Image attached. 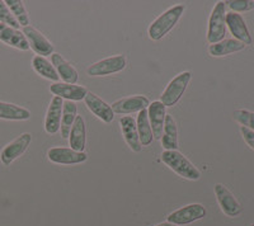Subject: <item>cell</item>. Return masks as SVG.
Masks as SVG:
<instances>
[{
	"instance_id": "cell-1",
	"label": "cell",
	"mask_w": 254,
	"mask_h": 226,
	"mask_svg": "<svg viewBox=\"0 0 254 226\" xmlns=\"http://www.w3.org/2000/svg\"><path fill=\"white\" fill-rule=\"evenodd\" d=\"M183 12H185V5L183 4H178V5H174L168 9V10H165L149 27V37L153 41H159L165 37L174 28V26L178 23V20L182 17Z\"/></svg>"
},
{
	"instance_id": "cell-2",
	"label": "cell",
	"mask_w": 254,
	"mask_h": 226,
	"mask_svg": "<svg viewBox=\"0 0 254 226\" xmlns=\"http://www.w3.org/2000/svg\"><path fill=\"white\" fill-rule=\"evenodd\" d=\"M162 162L174 173L186 179L197 180L201 177V171L178 150H164L162 154Z\"/></svg>"
},
{
	"instance_id": "cell-3",
	"label": "cell",
	"mask_w": 254,
	"mask_h": 226,
	"mask_svg": "<svg viewBox=\"0 0 254 226\" xmlns=\"http://www.w3.org/2000/svg\"><path fill=\"white\" fill-rule=\"evenodd\" d=\"M190 79H192V74L190 71L181 73L176 78L172 79V81L167 85L162 97H160V102L165 107H173L178 103L179 99L182 98L183 93L187 89Z\"/></svg>"
},
{
	"instance_id": "cell-4",
	"label": "cell",
	"mask_w": 254,
	"mask_h": 226,
	"mask_svg": "<svg viewBox=\"0 0 254 226\" xmlns=\"http://www.w3.org/2000/svg\"><path fill=\"white\" fill-rule=\"evenodd\" d=\"M225 3L219 1L212 9L207 28V41L211 45H215L224 40L226 35V22H225Z\"/></svg>"
},
{
	"instance_id": "cell-5",
	"label": "cell",
	"mask_w": 254,
	"mask_h": 226,
	"mask_svg": "<svg viewBox=\"0 0 254 226\" xmlns=\"http://www.w3.org/2000/svg\"><path fill=\"white\" fill-rule=\"evenodd\" d=\"M205 216V207L202 205H199V203H192V205H187V206L182 207V209L172 212L168 216V223H171L177 226L188 225V224H192L197 220H201Z\"/></svg>"
},
{
	"instance_id": "cell-6",
	"label": "cell",
	"mask_w": 254,
	"mask_h": 226,
	"mask_svg": "<svg viewBox=\"0 0 254 226\" xmlns=\"http://www.w3.org/2000/svg\"><path fill=\"white\" fill-rule=\"evenodd\" d=\"M126 56L117 55L90 65L87 71L90 76H106L122 71L126 67Z\"/></svg>"
},
{
	"instance_id": "cell-7",
	"label": "cell",
	"mask_w": 254,
	"mask_h": 226,
	"mask_svg": "<svg viewBox=\"0 0 254 226\" xmlns=\"http://www.w3.org/2000/svg\"><path fill=\"white\" fill-rule=\"evenodd\" d=\"M47 158L50 162L61 166H74V164H81L87 162L88 155L85 153H79V151L72 150L71 148H55L49 149L47 151Z\"/></svg>"
},
{
	"instance_id": "cell-8",
	"label": "cell",
	"mask_w": 254,
	"mask_h": 226,
	"mask_svg": "<svg viewBox=\"0 0 254 226\" xmlns=\"http://www.w3.org/2000/svg\"><path fill=\"white\" fill-rule=\"evenodd\" d=\"M32 141L31 133H22L20 136L9 142L8 145L4 146L1 153H0V160L4 166H10L17 158H19L24 151L28 149L29 144Z\"/></svg>"
},
{
	"instance_id": "cell-9",
	"label": "cell",
	"mask_w": 254,
	"mask_h": 226,
	"mask_svg": "<svg viewBox=\"0 0 254 226\" xmlns=\"http://www.w3.org/2000/svg\"><path fill=\"white\" fill-rule=\"evenodd\" d=\"M215 194H216L217 202H219L224 214L230 216V218H235V216L242 214L240 203L234 197V194L231 193L224 184H221V183L215 184Z\"/></svg>"
},
{
	"instance_id": "cell-10",
	"label": "cell",
	"mask_w": 254,
	"mask_h": 226,
	"mask_svg": "<svg viewBox=\"0 0 254 226\" xmlns=\"http://www.w3.org/2000/svg\"><path fill=\"white\" fill-rule=\"evenodd\" d=\"M23 35L26 36L27 41H28L29 49L33 50L38 56H44L45 57V56L54 54V46H52L51 42L36 28L31 26L24 27Z\"/></svg>"
},
{
	"instance_id": "cell-11",
	"label": "cell",
	"mask_w": 254,
	"mask_h": 226,
	"mask_svg": "<svg viewBox=\"0 0 254 226\" xmlns=\"http://www.w3.org/2000/svg\"><path fill=\"white\" fill-rule=\"evenodd\" d=\"M50 92L55 97H60L61 99L66 101H83L88 94L87 88L81 85L67 84V83H54L50 85Z\"/></svg>"
},
{
	"instance_id": "cell-12",
	"label": "cell",
	"mask_w": 254,
	"mask_h": 226,
	"mask_svg": "<svg viewBox=\"0 0 254 226\" xmlns=\"http://www.w3.org/2000/svg\"><path fill=\"white\" fill-rule=\"evenodd\" d=\"M84 102H85V106L90 110V112L94 116L98 117L99 119H102L106 123H111L113 121V118H115V112H113L112 107L108 106L98 96H95L94 93L88 92V94L84 98Z\"/></svg>"
},
{
	"instance_id": "cell-13",
	"label": "cell",
	"mask_w": 254,
	"mask_h": 226,
	"mask_svg": "<svg viewBox=\"0 0 254 226\" xmlns=\"http://www.w3.org/2000/svg\"><path fill=\"white\" fill-rule=\"evenodd\" d=\"M150 106L149 99L144 96H132L122 98L120 101L115 102L111 107L113 112L120 113V114H130L133 112H140L142 110H146Z\"/></svg>"
},
{
	"instance_id": "cell-14",
	"label": "cell",
	"mask_w": 254,
	"mask_h": 226,
	"mask_svg": "<svg viewBox=\"0 0 254 226\" xmlns=\"http://www.w3.org/2000/svg\"><path fill=\"white\" fill-rule=\"evenodd\" d=\"M63 106L64 101L60 97H52L50 102L49 110L45 118V130L50 135L58 132L61 126V116H63Z\"/></svg>"
},
{
	"instance_id": "cell-15",
	"label": "cell",
	"mask_w": 254,
	"mask_h": 226,
	"mask_svg": "<svg viewBox=\"0 0 254 226\" xmlns=\"http://www.w3.org/2000/svg\"><path fill=\"white\" fill-rule=\"evenodd\" d=\"M225 22L226 26L230 29L231 35L235 37V40L240 41L244 45L252 44L251 33H249L248 27H247L242 15L238 14V13L230 12L225 15Z\"/></svg>"
},
{
	"instance_id": "cell-16",
	"label": "cell",
	"mask_w": 254,
	"mask_h": 226,
	"mask_svg": "<svg viewBox=\"0 0 254 226\" xmlns=\"http://www.w3.org/2000/svg\"><path fill=\"white\" fill-rule=\"evenodd\" d=\"M165 106L160 101H154L150 103L149 110H147V116H149V122H150V127L153 131L154 139L159 140L162 139L163 127H164L165 121Z\"/></svg>"
},
{
	"instance_id": "cell-17",
	"label": "cell",
	"mask_w": 254,
	"mask_h": 226,
	"mask_svg": "<svg viewBox=\"0 0 254 226\" xmlns=\"http://www.w3.org/2000/svg\"><path fill=\"white\" fill-rule=\"evenodd\" d=\"M0 41L9 45V46L22 50V51L29 50L28 41H27L23 32H20L19 29L12 28V27L3 23H0Z\"/></svg>"
},
{
	"instance_id": "cell-18",
	"label": "cell",
	"mask_w": 254,
	"mask_h": 226,
	"mask_svg": "<svg viewBox=\"0 0 254 226\" xmlns=\"http://www.w3.org/2000/svg\"><path fill=\"white\" fill-rule=\"evenodd\" d=\"M124 133V139L126 144L130 146V149L135 153H140L142 149L140 144L139 132H137V126H136V119L131 116H124L120 121Z\"/></svg>"
},
{
	"instance_id": "cell-19",
	"label": "cell",
	"mask_w": 254,
	"mask_h": 226,
	"mask_svg": "<svg viewBox=\"0 0 254 226\" xmlns=\"http://www.w3.org/2000/svg\"><path fill=\"white\" fill-rule=\"evenodd\" d=\"M85 142H87V128H85V122L83 117L76 116L75 122L72 125L69 133V144L72 150L84 153L85 149Z\"/></svg>"
},
{
	"instance_id": "cell-20",
	"label": "cell",
	"mask_w": 254,
	"mask_h": 226,
	"mask_svg": "<svg viewBox=\"0 0 254 226\" xmlns=\"http://www.w3.org/2000/svg\"><path fill=\"white\" fill-rule=\"evenodd\" d=\"M51 64L55 66L59 76H60L65 83H67V84H76V81H78L79 79L78 71H76V70L63 57V56L55 53L52 54Z\"/></svg>"
},
{
	"instance_id": "cell-21",
	"label": "cell",
	"mask_w": 254,
	"mask_h": 226,
	"mask_svg": "<svg viewBox=\"0 0 254 226\" xmlns=\"http://www.w3.org/2000/svg\"><path fill=\"white\" fill-rule=\"evenodd\" d=\"M162 146L165 150H177L178 149V127L171 114L165 116L164 127L162 135Z\"/></svg>"
},
{
	"instance_id": "cell-22",
	"label": "cell",
	"mask_w": 254,
	"mask_h": 226,
	"mask_svg": "<svg viewBox=\"0 0 254 226\" xmlns=\"http://www.w3.org/2000/svg\"><path fill=\"white\" fill-rule=\"evenodd\" d=\"M246 47V45L240 42V41L235 40V38H230V40H222L215 45H211L208 49L210 55L215 56V57H220V56H226L230 54L238 53L242 51Z\"/></svg>"
},
{
	"instance_id": "cell-23",
	"label": "cell",
	"mask_w": 254,
	"mask_h": 226,
	"mask_svg": "<svg viewBox=\"0 0 254 226\" xmlns=\"http://www.w3.org/2000/svg\"><path fill=\"white\" fill-rule=\"evenodd\" d=\"M76 116H78V110L74 102L66 101L63 106V116H61V137L67 139L69 137L70 130H71L74 122H75Z\"/></svg>"
},
{
	"instance_id": "cell-24",
	"label": "cell",
	"mask_w": 254,
	"mask_h": 226,
	"mask_svg": "<svg viewBox=\"0 0 254 226\" xmlns=\"http://www.w3.org/2000/svg\"><path fill=\"white\" fill-rule=\"evenodd\" d=\"M29 117H31V112L26 108L0 101V118L1 119L26 121V119H29Z\"/></svg>"
},
{
	"instance_id": "cell-25",
	"label": "cell",
	"mask_w": 254,
	"mask_h": 226,
	"mask_svg": "<svg viewBox=\"0 0 254 226\" xmlns=\"http://www.w3.org/2000/svg\"><path fill=\"white\" fill-rule=\"evenodd\" d=\"M32 67H33V70H35L36 73L40 74L42 78L49 79V80L55 81V83H59L60 76H59L55 66H54L46 57H44V56L36 55L35 57L32 58Z\"/></svg>"
},
{
	"instance_id": "cell-26",
	"label": "cell",
	"mask_w": 254,
	"mask_h": 226,
	"mask_svg": "<svg viewBox=\"0 0 254 226\" xmlns=\"http://www.w3.org/2000/svg\"><path fill=\"white\" fill-rule=\"evenodd\" d=\"M136 126H137V132H139L141 146L150 145L154 140V136L150 127V122H149V116H147V110L140 111L137 119H136Z\"/></svg>"
},
{
	"instance_id": "cell-27",
	"label": "cell",
	"mask_w": 254,
	"mask_h": 226,
	"mask_svg": "<svg viewBox=\"0 0 254 226\" xmlns=\"http://www.w3.org/2000/svg\"><path fill=\"white\" fill-rule=\"evenodd\" d=\"M6 6L10 9L12 14L14 15V18L17 19V22L19 23V26L28 27L29 26V18L27 14V10L24 8V4L19 0H6L5 1Z\"/></svg>"
},
{
	"instance_id": "cell-28",
	"label": "cell",
	"mask_w": 254,
	"mask_h": 226,
	"mask_svg": "<svg viewBox=\"0 0 254 226\" xmlns=\"http://www.w3.org/2000/svg\"><path fill=\"white\" fill-rule=\"evenodd\" d=\"M234 119L243 127L254 131V112L248 110H238L234 112Z\"/></svg>"
},
{
	"instance_id": "cell-29",
	"label": "cell",
	"mask_w": 254,
	"mask_h": 226,
	"mask_svg": "<svg viewBox=\"0 0 254 226\" xmlns=\"http://www.w3.org/2000/svg\"><path fill=\"white\" fill-rule=\"evenodd\" d=\"M0 23L6 24V26L15 29L19 28V23L17 22L14 15L12 14L10 9L6 6L5 1H1V0H0Z\"/></svg>"
},
{
	"instance_id": "cell-30",
	"label": "cell",
	"mask_w": 254,
	"mask_h": 226,
	"mask_svg": "<svg viewBox=\"0 0 254 226\" xmlns=\"http://www.w3.org/2000/svg\"><path fill=\"white\" fill-rule=\"evenodd\" d=\"M225 4H228L231 10H234V13L248 12L254 9V0H230Z\"/></svg>"
},
{
	"instance_id": "cell-31",
	"label": "cell",
	"mask_w": 254,
	"mask_h": 226,
	"mask_svg": "<svg viewBox=\"0 0 254 226\" xmlns=\"http://www.w3.org/2000/svg\"><path fill=\"white\" fill-rule=\"evenodd\" d=\"M240 132H242L243 139L247 142V145L254 150V131L249 130V128L247 127H243L242 126V127H240Z\"/></svg>"
},
{
	"instance_id": "cell-32",
	"label": "cell",
	"mask_w": 254,
	"mask_h": 226,
	"mask_svg": "<svg viewBox=\"0 0 254 226\" xmlns=\"http://www.w3.org/2000/svg\"><path fill=\"white\" fill-rule=\"evenodd\" d=\"M155 226H177V225H173V224L171 223H162V224H158V225Z\"/></svg>"
},
{
	"instance_id": "cell-33",
	"label": "cell",
	"mask_w": 254,
	"mask_h": 226,
	"mask_svg": "<svg viewBox=\"0 0 254 226\" xmlns=\"http://www.w3.org/2000/svg\"><path fill=\"white\" fill-rule=\"evenodd\" d=\"M251 226H254V224H252V225Z\"/></svg>"
}]
</instances>
